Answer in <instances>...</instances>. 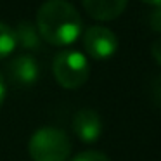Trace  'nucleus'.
<instances>
[{"label": "nucleus", "mask_w": 161, "mask_h": 161, "mask_svg": "<svg viewBox=\"0 0 161 161\" xmlns=\"http://www.w3.org/2000/svg\"><path fill=\"white\" fill-rule=\"evenodd\" d=\"M36 30L42 40L56 47H68L81 36L83 21L68 0H47L36 11Z\"/></svg>", "instance_id": "f257e3e1"}, {"label": "nucleus", "mask_w": 161, "mask_h": 161, "mask_svg": "<svg viewBox=\"0 0 161 161\" xmlns=\"http://www.w3.org/2000/svg\"><path fill=\"white\" fill-rule=\"evenodd\" d=\"M28 153L33 161H68L71 154V140L64 130L42 126L30 137Z\"/></svg>", "instance_id": "f03ea898"}, {"label": "nucleus", "mask_w": 161, "mask_h": 161, "mask_svg": "<svg viewBox=\"0 0 161 161\" xmlns=\"http://www.w3.org/2000/svg\"><path fill=\"white\" fill-rule=\"evenodd\" d=\"M52 73L56 81L63 88L75 90L87 83L90 76V64L83 52L75 49H64L54 57Z\"/></svg>", "instance_id": "7ed1b4c3"}, {"label": "nucleus", "mask_w": 161, "mask_h": 161, "mask_svg": "<svg viewBox=\"0 0 161 161\" xmlns=\"http://www.w3.org/2000/svg\"><path fill=\"white\" fill-rule=\"evenodd\" d=\"M83 49L92 59H109L118 50V36L106 26H90L83 33Z\"/></svg>", "instance_id": "20e7f679"}, {"label": "nucleus", "mask_w": 161, "mask_h": 161, "mask_svg": "<svg viewBox=\"0 0 161 161\" xmlns=\"http://www.w3.org/2000/svg\"><path fill=\"white\" fill-rule=\"evenodd\" d=\"M73 132L81 142L94 144L102 133V119L97 111L83 108L73 116Z\"/></svg>", "instance_id": "39448f33"}, {"label": "nucleus", "mask_w": 161, "mask_h": 161, "mask_svg": "<svg viewBox=\"0 0 161 161\" xmlns=\"http://www.w3.org/2000/svg\"><path fill=\"white\" fill-rule=\"evenodd\" d=\"M7 75L18 85H35L40 78V64L33 56L21 54L7 64Z\"/></svg>", "instance_id": "423d86ee"}, {"label": "nucleus", "mask_w": 161, "mask_h": 161, "mask_svg": "<svg viewBox=\"0 0 161 161\" xmlns=\"http://www.w3.org/2000/svg\"><path fill=\"white\" fill-rule=\"evenodd\" d=\"M87 14L95 21H113L123 14L128 0H81Z\"/></svg>", "instance_id": "0eeeda50"}, {"label": "nucleus", "mask_w": 161, "mask_h": 161, "mask_svg": "<svg viewBox=\"0 0 161 161\" xmlns=\"http://www.w3.org/2000/svg\"><path fill=\"white\" fill-rule=\"evenodd\" d=\"M18 45L26 50H40L42 49V36H40L36 25L31 21H21L14 28Z\"/></svg>", "instance_id": "6e6552de"}, {"label": "nucleus", "mask_w": 161, "mask_h": 161, "mask_svg": "<svg viewBox=\"0 0 161 161\" xmlns=\"http://www.w3.org/2000/svg\"><path fill=\"white\" fill-rule=\"evenodd\" d=\"M18 49V40H16L14 28L0 21V61L9 57Z\"/></svg>", "instance_id": "1a4fd4ad"}, {"label": "nucleus", "mask_w": 161, "mask_h": 161, "mask_svg": "<svg viewBox=\"0 0 161 161\" xmlns=\"http://www.w3.org/2000/svg\"><path fill=\"white\" fill-rule=\"evenodd\" d=\"M71 161H111L104 153L99 151H83V153L76 154Z\"/></svg>", "instance_id": "9d476101"}, {"label": "nucleus", "mask_w": 161, "mask_h": 161, "mask_svg": "<svg viewBox=\"0 0 161 161\" xmlns=\"http://www.w3.org/2000/svg\"><path fill=\"white\" fill-rule=\"evenodd\" d=\"M149 26L154 30V31L161 33V5H156V7L151 11V14H149Z\"/></svg>", "instance_id": "9b49d317"}, {"label": "nucleus", "mask_w": 161, "mask_h": 161, "mask_svg": "<svg viewBox=\"0 0 161 161\" xmlns=\"http://www.w3.org/2000/svg\"><path fill=\"white\" fill-rule=\"evenodd\" d=\"M151 54H153V57L156 59V63L161 66V36H158L153 42V45H151Z\"/></svg>", "instance_id": "f8f14e48"}, {"label": "nucleus", "mask_w": 161, "mask_h": 161, "mask_svg": "<svg viewBox=\"0 0 161 161\" xmlns=\"http://www.w3.org/2000/svg\"><path fill=\"white\" fill-rule=\"evenodd\" d=\"M153 97H154V101H156V104L161 106V75L153 83Z\"/></svg>", "instance_id": "ddd939ff"}, {"label": "nucleus", "mask_w": 161, "mask_h": 161, "mask_svg": "<svg viewBox=\"0 0 161 161\" xmlns=\"http://www.w3.org/2000/svg\"><path fill=\"white\" fill-rule=\"evenodd\" d=\"M5 97H7V85H5V78L0 73V106L4 104Z\"/></svg>", "instance_id": "4468645a"}, {"label": "nucleus", "mask_w": 161, "mask_h": 161, "mask_svg": "<svg viewBox=\"0 0 161 161\" xmlns=\"http://www.w3.org/2000/svg\"><path fill=\"white\" fill-rule=\"evenodd\" d=\"M142 2H146V4H149V5H161V0H142Z\"/></svg>", "instance_id": "2eb2a0df"}]
</instances>
